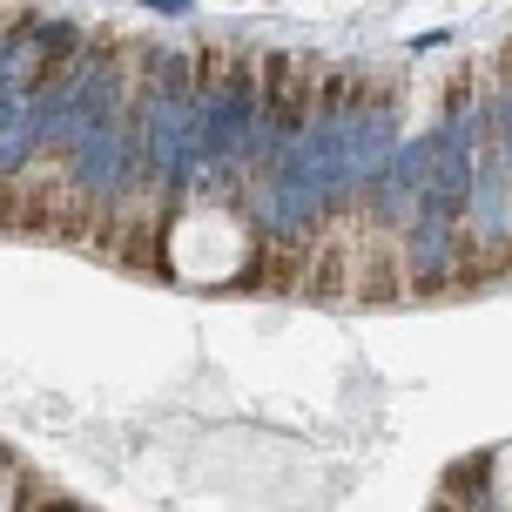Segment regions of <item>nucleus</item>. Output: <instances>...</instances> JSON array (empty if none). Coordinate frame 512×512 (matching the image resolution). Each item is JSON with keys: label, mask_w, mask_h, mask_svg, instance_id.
<instances>
[{"label": "nucleus", "mask_w": 512, "mask_h": 512, "mask_svg": "<svg viewBox=\"0 0 512 512\" xmlns=\"http://www.w3.org/2000/svg\"><path fill=\"white\" fill-rule=\"evenodd\" d=\"M162 256H169V277L182 283H230L256 263V230L236 203H189L162 230Z\"/></svg>", "instance_id": "1"}, {"label": "nucleus", "mask_w": 512, "mask_h": 512, "mask_svg": "<svg viewBox=\"0 0 512 512\" xmlns=\"http://www.w3.org/2000/svg\"><path fill=\"white\" fill-rule=\"evenodd\" d=\"M14 499H21V465L0 459V506H14Z\"/></svg>", "instance_id": "2"}]
</instances>
